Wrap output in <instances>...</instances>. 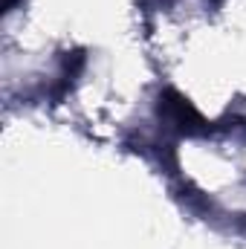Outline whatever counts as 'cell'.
Returning a JSON list of instances; mask_svg holds the SVG:
<instances>
[{"instance_id": "cell-1", "label": "cell", "mask_w": 246, "mask_h": 249, "mask_svg": "<svg viewBox=\"0 0 246 249\" xmlns=\"http://www.w3.org/2000/svg\"><path fill=\"white\" fill-rule=\"evenodd\" d=\"M159 102H162L159 110L168 116V122L177 124L180 130H185V133H203V130H209V122L197 113V107L188 99H183L177 90H165Z\"/></svg>"}]
</instances>
